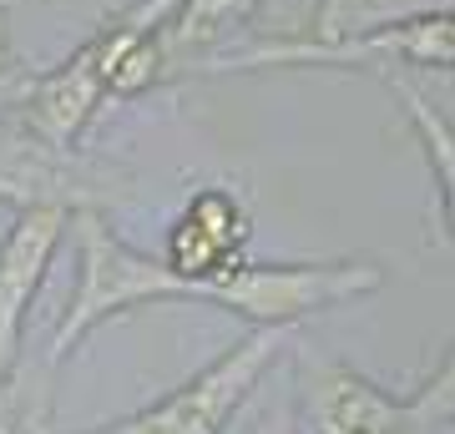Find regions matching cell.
<instances>
[{
    "label": "cell",
    "instance_id": "7a4b0ae2",
    "mask_svg": "<svg viewBox=\"0 0 455 434\" xmlns=\"http://www.w3.org/2000/svg\"><path fill=\"white\" fill-rule=\"evenodd\" d=\"M385 288L379 263H238L203 283V304L223 308L253 328H299L314 313L344 308Z\"/></svg>",
    "mask_w": 455,
    "mask_h": 434
},
{
    "label": "cell",
    "instance_id": "277c9868",
    "mask_svg": "<svg viewBox=\"0 0 455 434\" xmlns=\"http://www.w3.org/2000/svg\"><path fill=\"white\" fill-rule=\"evenodd\" d=\"M293 338L299 328H248V338H238L208 369H197L188 384L86 434H228L243 414V404L253 399V389L263 384V374L293 349Z\"/></svg>",
    "mask_w": 455,
    "mask_h": 434
},
{
    "label": "cell",
    "instance_id": "9c48e42d",
    "mask_svg": "<svg viewBox=\"0 0 455 434\" xmlns=\"http://www.w3.org/2000/svg\"><path fill=\"white\" fill-rule=\"evenodd\" d=\"M248 238H253V217H248L243 197L233 187H197L188 208L167 227V268H178L188 283H197V304H203V283L228 268L248 263Z\"/></svg>",
    "mask_w": 455,
    "mask_h": 434
},
{
    "label": "cell",
    "instance_id": "3957f363",
    "mask_svg": "<svg viewBox=\"0 0 455 434\" xmlns=\"http://www.w3.org/2000/svg\"><path fill=\"white\" fill-rule=\"evenodd\" d=\"M390 66L455 71V11L385 26V31L344 36V41L278 36V41H259L243 51H218L197 76H223V71H385L390 76Z\"/></svg>",
    "mask_w": 455,
    "mask_h": 434
},
{
    "label": "cell",
    "instance_id": "8992f818",
    "mask_svg": "<svg viewBox=\"0 0 455 434\" xmlns=\"http://www.w3.org/2000/svg\"><path fill=\"white\" fill-rule=\"evenodd\" d=\"M299 359V434H395L415 414V394L395 399L339 359L314 354L293 338Z\"/></svg>",
    "mask_w": 455,
    "mask_h": 434
},
{
    "label": "cell",
    "instance_id": "4fadbf2b",
    "mask_svg": "<svg viewBox=\"0 0 455 434\" xmlns=\"http://www.w3.org/2000/svg\"><path fill=\"white\" fill-rule=\"evenodd\" d=\"M451 419H455V349L445 354V364L415 389V414H410L395 434H440Z\"/></svg>",
    "mask_w": 455,
    "mask_h": 434
},
{
    "label": "cell",
    "instance_id": "5b68a950",
    "mask_svg": "<svg viewBox=\"0 0 455 434\" xmlns=\"http://www.w3.org/2000/svg\"><path fill=\"white\" fill-rule=\"evenodd\" d=\"M132 178L112 162L86 152H61L0 112V208H66V212H107L127 202Z\"/></svg>",
    "mask_w": 455,
    "mask_h": 434
},
{
    "label": "cell",
    "instance_id": "9a60e30c",
    "mask_svg": "<svg viewBox=\"0 0 455 434\" xmlns=\"http://www.w3.org/2000/svg\"><path fill=\"white\" fill-rule=\"evenodd\" d=\"M228 434H268V430H228Z\"/></svg>",
    "mask_w": 455,
    "mask_h": 434
},
{
    "label": "cell",
    "instance_id": "52a82bcc",
    "mask_svg": "<svg viewBox=\"0 0 455 434\" xmlns=\"http://www.w3.org/2000/svg\"><path fill=\"white\" fill-rule=\"evenodd\" d=\"M66 233H71L66 208H20L11 212V227L0 233V379L20 369L26 313L51 273V257L61 253Z\"/></svg>",
    "mask_w": 455,
    "mask_h": 434
},
{
    "label": "cell",
    "instance_id": "2e32d148",
    "mask_svg": "<svg viewBox=\"0 0 455 434\" xmlns=\"http://www.w3.org/2000/svg\"><path fill=\"white\" fill-rule=\"evenodd\" d=\"M440 434H455V419H451V424H445V430H440Z\"/></svg>",
    "mask_w": 455,
    "mask_h": 434
},
{
    "label": "cell",
    "instance_id": "6da1fadb",
    "mask_svg": "<svg viewBox=\"0 0 455 434\" xmlns=\"http://www.w3.org/2000/svg\"><path fill=\"white\" fill-rule=\"evenodd\" d=\"M71 248H76V293L51 334V364H66L76 343L92 338L101 323L157 304H197V283L167 268V257L122 242L107 227V212H71Z\"/></svg>",
    "mask_w": 455,
    "mask_h": 434
},
{
    "label": "cell",
    "instance_id": "30bf717a",
    "mask_svg": "<svg viewBox=\"0 0 455 434\" xmlns=\"http://www.w3.org/2000/svg\"><path fill=\"white\" fill-rule=\"evenodd\" d=\"M263 0H178V11L163 26V61L167 81L197 76L218 51L259 16Z\"/></svg>",
    "mask_w": 455,
    "mask_h": 434
},
{
    "label": "cell",
    "instance_id": "ba28073f",
    "mask_svg": "<svg viewBox=\"0 0 455 434\" xmlns=\"http://www.w3.org/2000/svg\"><path fill=\"white\" fill-rule=\"evenodd\" d=\"M107 101L112 97H107V76H101L97 46L82 41L61 66H51V71L26 81V91L11 101L5 116H16L31 137L61 146V152H82V137L92 131V122L101 116Z\"/></svg>",
    "mask_w": 455,
    "mask_h": 434
},
{
    "label": "cell",
    "instance_id": "5bb4252c",
    "mask_svg": "<svg viewBox=\"0 0 455 434\" xmlns=\"http://www.w3.org/2000/svg\"><path fill=\"white\" fill-rule=\"evenodd\" d=\"M31 71L20 66V51H16V36H11V20H5V5H0V112H11V101L26 91Z\"/></svg>",
    "mask_w": 455,
    "mask_h": 434
},
{
    "label": "cell",
    "instance_id": "8fae6325",
    "mask_svg": "<svg viewBox=\"0 0 455 434\" xmlns=\"http://www.w3.org/2000/svg\"><path fill=\"white\" fill-rule=\"evenodd\" d=\"M455 0H314V20L304 41H344V36L385 31L425 16H451Z\"/></svg>",
    "mask_w": 455,
    "mask_h": 434
},
{
    "label": "cell",
    "instance_id": "e0dca14e",
    "mask_svg": "<svg viewBox=\"0 0 455 434\" xmlns=\"http://www.w3.org/2000/svg\"><path fill=\"white\" fill-rule=\"evenodd\" d=\"M451 76H455V71H451Z\"/></svg>",
    "mask_w": 455,
    "mask_h": 434
},
{
    "label": "cell",
    "instance_id": "7c38bea8",
    "mask_svg": "<svg viewBox=\"0 0 455 434\" xmlns=\"http://www.w3.org/2000/svg\"><path fill=\"white\" fill-rule=\"evenodd\" d=\"M390 91L405 101V122L415 127V137H420L425 162H430V178H435V187H440V217H445V233L455 238V127L420 97V91H415V86H410L405 76H390Z\"/></svg>",
    "mask_w": 455,
    "mask_h": 434
}]
</instances>
